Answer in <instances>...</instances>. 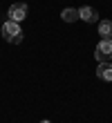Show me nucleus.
Listing matches in <instances>:
<instances>
[{
    "label": "nucleus",
    "mask_w": 112,
    "mask_h": 123,
    "mask_svg": "<svg viewBox=\"0 0 112 123\" xmlns=\"http://www.w3.org/2000/svg\"><path fill=\"white\" fill-rule=\"evenodd\" d=\"M27 16V5L25 2H16L9 7V11H7V18L9 20H16V23H20V20H25Z\"/></svg>",
    "instance_id": "f03ea898"
},
{
    "label": "nucleus",
    "mask_w": 112,
    "mask_h": 123,
    "mask_svg": "<svg viewBox=\"0 0 112 123\" xmlns=\"http://www.w3.org/2000/svg\"><path fill=\"white\" fill-rule=\"evenodd\" d=\"M22 31H20V25L16 23V20H7V23L2 25V38L5 40H13V38H16V36H20Z\"/></svg>",
    "instance_id": "7ed1b4c3"
},
{
    "label": "nucleus",
    "mask_w": 112,
    "mask_h": 123,
    "mask_svg": "<svg viewBox=\"0 0 112 123\" xmlns=\"http://www.w3.org/2000/svg\"><path fill=\"white\" fill-rule=\"evenodd\" d=\"M79 18L85 20V23H94V20L99 18V13H96V9H92V7H81L79 9Z\"/></svg>",
    "instance_id": "39448f33"
},
{
    "label": "nucleus",
    "mask_w": 112,
    "mask_h": 123,
    "mask_svg": "<svg viewBox=\"0 0 112 123\" xmlns=\"http://www.w3.org/2000/svg\"><path fill=\"white\" fill-rule=\"evenodd\" d=\"M61 18L65 20V23H74V20H79V11L72 9V7H67V9L61 11Z\"/></svg>",
    "instance_id": "0eeeda50"
},
{
    "label": "nucleus",
    "mask_w": 112,
    "mask_h": 123,
    "mask_svg": "<svg viewBox=\"0 0 112 123\" xmlns=\"http://www.w3.org/2000/svg\"><path fill=\"white\" fill-rule=\"evenodd\" d=\"M99 36L101 38H112V23L110 20H101L99 23Z\"/></svg>",
    "instance_id": "423d86ee"
},
{
    "label": "nucleus",
    "mask_w": 112,
    "mask_h": 123,
    "mask_svg": "<svg viewBox=\"0 0 112 123\" xmlns=\"http://www.w3.org/2000/svg\"><path fill=\"white\" fill-rule=\"evenodd\" d=\"M40 123H49V121H40Z\"/></svg>",
    "instance_id": "6e6552de"
},
{
    "label": "nucleus",
    "mask_w": 112,
    "mask_h": 123,
    "mask_svg": "<svg viewBox=\"0 0 112 123\" xmlns=\"http://www.w3.org/2000/svg\"><path fill=\"white\" fill-rule=\"evenodd\" d=\"M96 61L99 63H105V61H112V38H101L96 43Z\"/></svg>",
    "instance_id": "f257e3e1"
},
{
    "label": "nucleus",
    "mask_w": 112,
    "mask_h": 123,
    "mask_svg": "<svg viewBox=\"0 0 112 123\" xmlns=\"http://www.w3.org/2000/svg\"><path fill=\"white\" fill-rule=\"evenodd\" d=\"M96 76L101 81H112V63L105 61V63H99L96 65Z\"/></svg>",
    "instance_id": "20e7f679"
}]
</instances>
